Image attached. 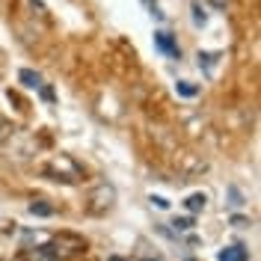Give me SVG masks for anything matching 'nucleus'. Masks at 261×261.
I'll list each match as a JSON object with an SVG mask.
<instances>
[{"mask_svg": "<svg viewBox=\"0 0 261 261\" xmlns=\"http://www.w3.org/2000/svg\"><path fill=\"white\" fill-rule=\"evenodd\" d=\"M113 199H116V193H113V187H107V184H101L95 193H92V211H104V208H110L113 205Z\"/></svg>", "mask_w": 261, "mask_h": 261, "instance_id": "nucleus-4", "label": "nucleus"}, {"mask_svg": "<svg viewBox=\"0 0 261 261\" xmlns=\"http://www.w3.org/2000/svg\"><path fill=\"white\" fill-rule=\"evenodd\" d=\"M217 60H220V54H199V68H205V74L208 77H214V65H217Z\"/></svg>", "mask_w": 261, "mask_h": 261, "instance_id": "nucleus-9", "label": "nucleus"}, {"mask_svg": "<svg viewBox=\"0 0 261 261\" xmlns=\"http://www.w3.org/2000/svg\"><path fill=\"white\" fill-rule=\"evenodd\" d=\"M42 172H45V178L63 181V184H77V181L83 178V169L77 166V161L68 158V154H57L54 161H48L42 166Z\"/></svg>", "mask_w": 261, "mask_h": 261, "instance_id": "nucleus-1", "label": "nucleus"}, {"mask_svg": "<svg viewBox=\"0 0 261 261\" xmlns=\"http://www.w3.org/2000/svg\"><path fill=\"white\" fill-rule=\"evenodd\" d=\"M175 92H178L181 98H196V95H199V86L190 83V81H178V83H175Z\"/></svg>", "mask_w": 261, "mask_h": 261, "instance_id": "nucleus-10", "label": "nucleus"}, {"mask_svg": "<svg viewBox=\"0 0 261 261\" xmlns=\"http://www.w3.org/2000/svg\"><path fill=\"white\" fill-rule=\"evenodd\" d=\"M190 9H193V24H196V27H205V24H208V15H205L202 3H199V0H193V6H190Z\"/></svg>", "mask_w": 261, "mask_h": 261, "instance_id": "nucleus-11", "label": "nucleus"}, {"mask_svg": "<svg viewBox=\"0 0 261 261\" xmlns=\"http://www.w3.org/2000/svg\"><path fill=\"white\" fill-rule=\"evenodd\" d=\"M217 261H249V252H246V246L234 244V246L220 249V252H217Z\"/></svg>", "mask_w": 261, "mask_h": 261, "instance_id": "nucleus-5", "label": "nucleus"}, {"mask_svg": "<svg viewBox=\"0 0 261 261\" xmlns=\"http://www.w3.org/2000/svg\"><path fill=\"white\" fill-rule=\"evenodd\" d=\"M184 205H187V211L190 214H199V211L208 208V196L205 193H190L187 199H184Z\"/></svg>", "mask_w": 261, "mask_h": 261, "instance_id": "nucleus-6", "label": "nucleus"}, {"mask_svg": "<svg viewBox=\"0 0 261 261\" xmlns=\"http://www.w3.org/2000/svg\"><path fill=\"white\" fill-rule=\"evenodd\" d=\"M228 199H231V202H228L231 208H244V196H241L238 187H228Z\"/></svg>", "mask_w": 261, "mask_h": 261, "instance_id": "nucleus-12", "label": "nucleus"}, {"mask_svg": "<svg viewBox=\"0 0 261 261\" xmlns=\"http://www.w3.org/2000/svg\"><path fill=\"white\" fill-rule=\"evenodd\" d=\"M226 3H228V0H214V6H220V9H223Z\"/></svg>", "mask_w": 261, "mask_h": 261, "instance_id": "nucleus-17", "label": "nucleus"}, {"mask_svg": "<svg viewBox=\"0 0 261 261\" xmlns=\"http://www.w3.org/2000/svg\"><path fill=\"white\" fill-rule=\"evenodd\" d=\"M39 89H42V86H39ZM42 98H45V101H54V92H50V89H42Z\"/></svg>", "mask_w": 261, "mask_h": 261, "instance_id": "nucleus-15", "label": "nucleus"}, {"mask_svg": "<svg viewBox=\"0 0 261 261\" xmlns=\"http://www.w3.org/2000/svg\"><path fill=\"white\" fill-rule=\"evenodd\" d=\"M27 211H30L33 217H50V214H54V205L45 202V199H36V202H30V208H27Z\"/></svg>", "mask_w": 261, "mask_h": 261, "instance_id": "nucleus-8", "label": "nucleus"}, {"mask_svg": "<svg viewBox=\"0 0 261 261\" xmlns=\"http://www.w3.org/2000/svg\"><path fill=\"white\" fill-rule=\"evenodd\" d=\"M172 226H175V231H190V228H193V217H181Z\"/></svg>", "mask_w": 261, "mask_h": 261, "instance_id": "nucleus-13", "label": "nucleus"}, {"mask_svg": "<svg viewBox=\"0 0 261 261\" xmlns=\"http://www.w3.org/2000/svg\"><path fill=\"white\" fill-rule=\"evenodd\" d=\"M154 48H158V50H163V54H166V57H172V60H178V57H181V48L175 45L172 33H166V30L154 33Z\"/></svg>", "mask_w": 261, "mask_h": 261, "instance_id": "nucleus-3", "label": "nucleus"}, {"mask_svg": "<svg viewBox=\"0 0 261 261\" xmlns=\"http://www.w3.org/2000/svg\"><path fill=\"white\" fill-rule=\"evenodd\" d=\"M18 81L24 83L27 89H39V86H42V77H39L33 68H21V71H18Z\"/></svg>", "mask_w": 261, "mask_h": 261, "instance_id": "nucleus-7", "label": "nucleus"}, {"mask_svg": "<svg viewBox=\"0 0 261 261\" xmlns=\"http://www.w3.org/2000/svg\"><path fill=\"white\" fill-rule=\"evenodd\" d=\"M151 205H158L161 211H166V208H169V202H166L163 196H151Z\"/></svg>", "mask_w": 261, "mask_h": 261, "instance_id": "nucleus-14", "label": "nucleus"}, {"mask_svg": "<svg viewBox=\"0 0 261 261\" xmlns=\"http://www.w3.org/2000/svg\"><path fill=\"white\" fill-rule=\"evenodd\" d=\"M143 3H148V6H151V3H154V0H143Z\"/></svg>", "mask_w": 261, "mask_h": 261, "instance_id": "nucleus-18", "label": "nucleus"}, {"mask_svg": "<svg viewBox=\"0 0 261 261\" xmlns=\"http://www.w3.org/2000/svg\"><path fill=\"white\" fill-rule=\"evenodd\" d=\"M6 130H9V128H6V122L0 119V140H3V134H6Z\"/></svg>", "mask_w": 261, "mask_h": 261, "instance_id": "nucleus-16", "label": "nucleus"}, {"mask_svg": "<svg viewBox=\"0 0 261 261\" xmlns=\"http://www.w3.org/2000/svg\"><path fill=\"white\" fill-rule=\"evenodd\" d=\"M83 249H86V244H83L77 234H60V238H50L48 244L42 246V255L48 261H63V258H77Z\"/></svg>", "mask_w": 261, "mask_h": 261, "instance_id": "nucleus-2", "label": "nucleus"}]
</instances>
